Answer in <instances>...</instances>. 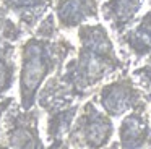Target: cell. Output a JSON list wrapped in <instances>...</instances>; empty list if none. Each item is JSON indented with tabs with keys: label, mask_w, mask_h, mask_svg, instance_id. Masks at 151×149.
<instances>
[{
	"label": "cell",
	"mask_w": 151,
	"mask_h": 149,
	"mask_svg": "<svg viewBox=\"0 0 151 149\" xmlns=\"http://www.w3.org/2000/svg\"><path fill=\"white\" fill-rule=\"evenodd\" d=\"M50 57L46 49L36 42H29L24 49L23 70H21V100L23 107L29 109L34 102L37 87L49 73Z\"/></svg>",
	"instance_id": "1"
},
{
	"label": "cell",
	"mask_w": 151,
	"mask_h": 149,
	"mask_svg": "<svg viewBox=\"0 0 151 149\" xmlns=\"http://www.w3.org/2000/svg\"><path fill=\"white\" fill-rule=\"evenodd\" d=\"M101 104L111 117H119L128 110H145L146 99L128 78L107 84L101 91Z\"/></svg>",
	"instance_id": "2"
},
{
	"label": "cell",
	"mask_w": 151,
	"mask_h": 149,
	"mask_svg": "<svg viewBox=\"0 0 151 149\" xmlns=\"http://www.w3.org/2000/svg\"><path fill=\"white\" fill-rule=\"evenodd\" d=\"M112 122L94 109L93 104H86L85 112L80 117L72 138L78 136V141L89 149H99L107 144L112 136Z\"/></svg>",
	"instance_id": "3"
},
{
	"label": "cell",
	"mask_w": 151,
	"mask_h": 149,
	"mask_svg": "<svg viewBox=\"0 0 151 149\" xmlns=\"http://www.w3.org/2000/svg\"><path fill=\"white\" fill-rule=\"evenodd\" d=\"M120 149H145L151 148V126L143 110L128 113L119 128Z\"/></svg>",
	"instance_id": "4"
},
{
	"label": "cell",
	"mask_w": 151,
	"mask_h": 149,
	"mask_svg": "<svg viewBox=\"0 0 151 149\" xmlns=\"http://www.w3.org/2000/svg\"><path fill=\"white\" fill-rule=\"evenodd\" d=\"M124 42L135 57L141 58L151 54V11L140 19L135 29L124 36Z\"/></svg>",
	"instance_id": "5"
},
{
	"label": "cell",
	"mask_w": 151,
	"mask_h": 149,
	"mask_svg": "<svg viewBox=\"0 0 151 149\" xmlns=\"http://www.w3.org/2000/svg\"><path fill=\"white\" fill-rule=\"evenodd\" d=\"M143 0H111L106 3V16L117 29H124L141 10Z\"/></svg>",
	"instance_id": "6"
},
{
	"label": "cell",
	"mask_w": 151,
	"mask_h": 149,
	"mask_svg": "<svg viewBox=\"0 0 151 149\" xmlns=\"http://www.w3.org/2000/svg\"><path fill=\"white\" fill-rule=\"evenodd\" d=\"M8 149H37L39 139L29 123L20 122L8 131Z\"/></svg>",
	"instance_id": "7"
},
{
	"label": "cell",
	"mask_w": 151,
	"mask_h": 149,
	"mask_svg": "<svg viewBox=\"0 0 151 149\" xmlns=\"http://www.w3.org/2000/svg\"><path fill=\"white\" fill-rule=\"evenodd\" d=\"M75 113H76V109L72 107L68 110H59L49 120V130H47V133H49V139L52 141V149H55L59 144H62V136L70 128Z\"/></svg>",
	"instance_id": "8"
},
{
	"label": "cell",
	"mask_w": 151,
	"mask_h": 149,
	"mask_svg": "<svg viewBox=\"0 0 151 149\" xmlns=\"http://www.w3.org/2000/svg\"><path fill=\"white\" fill-rule=\"evenodd\" d=\"M89 13V8H86L85 0H65L62 6L59 8L60 21L67 26H73L78 21H81Z\"/></svg>",
	"instance_id": "9"
},
{
	"label": "cell",
	"mask_w": 151,
	"mask_h": 149,
	"mask_svg": "<svg viewBox=\"0 0 151 149\" xmlns=\"http://www.w3.org/2000/svg\"><path fill=\"white\" fill-rule=\"evenodd\" d=\"M133 74L138 80L140 86L143 87L145 94H146V100H151V54L148 55L146 62L133 71Z\"/></svg>",
	"instance_id": "10"
},
{
	"label": "cell",
	"mask_w": 151,
	"mask_h": 149,
	"mask_svg": "<svg viewBox=\"0 0 151 149\" xmlns=\"http://www.w3.org/2000/svg\"><path fill=\"white\" fill-rule=\"evenodd\" d=\"M13 81V70L7 65V62L0 57V94L10 89Z\"/></svg>",
	"instance_id": "11"
},
{
	"label": "cell",
	"mask_w": 151,
	"mask_h": 149,
	"mask_svg": "<svg viewBox=\"0 0 151 149\" xmlns=\"http://www.w3.org/2000/svg\"><path fill=\"white\" fill-rule=\"evenodd\" d=\"M8 2H10V5L13 8H31L39 0H8Z\"/></svg>",
	"instance_id": "12"
},
{
	"label": "cell",
	"mask_w": 151,
	"mask_h": 149,
	"mask_svg": "<svg viewBox=\"0 0 151 149\" xmlns=\"http://www.w3.org/2000/svg\"><path fill=\"white\" fill-rule=\"evenodd\" d=\"M7 104H8V100H7V102H4L2 105H0V115H2V110H4L5 107H7Z\"/></svg>",
	"instance_id": "13"
},
{
	"label": "cell",
	"mask_w": 151,
	"mask_h": 149,
	"mask_svg": "<svg viewBox=\"0 0 151 149\" xmlns=\"http://www.w3.org/2000/svg\"><path fill=\"white\" fill-rule=\"evenodd\" d=\"M112 149H117V146H115V144H114V146H112Z\"/></svg>",
	"instance_id": "14"
},
{
	"label": "cell",
	"mask_w": 151,
	"mask_h": 149,
	"mask_svg": "<svg viewBox=\"0 0 151 149\" xmlns=\"http://www.w3.org/2000/svg\"><path fill=\"white\" fill-rule=\"evenodd\" d=\"M148 3H150V6H151V0H148Z\"/></svg>",
	"instance_id": "15"
}]
</instances>
